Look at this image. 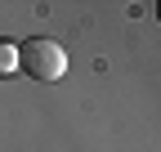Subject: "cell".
I'll use <instances>...</instances> for the list:
<instances>
[{"mask_svg": "<svg viewBox=\"0 0 161 152\" xmlns=\"http://www.w3.org/2000/svg\"><path fill=\"white\" fill-rule=\"evenodd\" d=\"M18 72H27L31 81H58L67 72V54L49 36H31V41L18 45Z\"/></svg>", "mask_w": 161, "mask_h": 152, "instance_id": "obj_1", "label": "cell"}, {"mask_svg": "<svg viewBox=\"0 0 161 152\" xmlns=\"http://www.w3.org/2000/svg\"><path fill=\"white\" fill-rule=\"evenodd\" d=\"M14 72H18V45L9 36H0V81H9Z\"/></svg>", "mask_w": 161, "mask_h": 152, "instance_id": "obj_2", "label": "cell"}]
</instances>
